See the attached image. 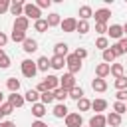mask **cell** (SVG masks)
I'll list each match as a JSON object with an SVG mask.
<instances>
[{"label":"cell","instance_id":"46","mask_svg":"<svg viewBox=\"0 0 127 127\" xmlns=\"http://www.w3.org/2000/svg\"><path fill=\"white\" fill-rule=\"evenodd\" d=\"M111 50H113L115 58H117V56H123V50H121V46H119V44H113V46H111Z\"/></svg>","mask_w":127,"mask_h":127},{"label":"cell","instance_id":"50","mask_svg":"<svg viewBox=\"0 0 127 127\" xmlns=\"http://www.w3.org/2000/svg\"><path fill=\"white\" fill-rule=\"evenodd\" d=\"M32 127H48V125H46L44 121H40V119H38V121H34V123H32Z\"/></svg>","mask_w":127,"mask_h":127},{"label":"cell","instance_id":"44","mask_svg":"<svg viewBox=\"0 0 127 127\" xmlns=\"http://www.w3.org/2000/svg\"><path fill=\"white\" fill-rule=\"evenodd\" d=\"M0 107H2V111H4V115H10V113H12V111H14V107H12V105H10V103H2V105H0Z\"/></svg>","mask_w":127,"mask_h":127},{"label":"cell","instance_id":"37","mask_svg":"<svg viewBox=\"0 0 127 127\" xmlns=\"http://www.w3.org/2000/svg\"><path fill=\"white\" fill-rule=\"evenodd\" d=\"M69 97H71V99H75V101H79V99L83 97V89L75 85V87H73V89L69 91Z\"/></svg>","mask_w":127,"mask_h":127},{"label":"cell","instance_id":"33","mask_svg":"<svg viewBox=\"0 0 127 127\" xmlns=\"http://www.w3.org/2000/svg\"><path fill=\"white\" fill-rule=\"evenodd\" d=\"M111 75H115V79L123 77V65L121 64H111Z\"/></svg>","mask_w":127,"mask_h":127},{"label":"cell","instance_id":"9","mask_svg":"<svg viewBox=\"0 0 127 127\" xmlns=\"http://www.w3.org/2000/svg\"><path fill=\"white\" fill-rule=\"evenodd\" d=\"M42 83L46 85L48 91H56V89L60 87V77H56V75H46V79H44Z\"/></svg>","mask_w":127,"mask_h":127},{"label":"cell","instance_id":"8","mask_svg":"<svg viewBox=\"0 0 127 127\" xmlns=\"http://www.w3.org/2000/svg\"><path fill=\"white\" fill-rule=\"evenodd\" d=\"M107 36L119 42V40L123 38V26H119V24H111V26L107 28Z\"/></svg>","mask_w":127,"mask_h":127},{"label":"cell","instance_id":"23","mask_svg":"<svg viewBox=\"0 0 127 127\" xmlns=\"http://www.w3.org/2000/svg\"><path fill=\"white\" fill-rule=\"evenodd\" d=\"M107 123H109L111 127H119V125H121V115L115 113V111H111V113L107 115Z\"/></svg>","mask_w":127,"mask_h":127},{"label":"cell","instance_id":"12","mask_svg":"<svg viewBox=\"0 0 127 127\" xmlns=\"http://www.w3.org/2000/svg\"><path fill=\"white\" fill-rule=\"evenodd\" d=\"M62 30L64 32H75L77 30V20L75 18H65V20H62Z\"/></svg>","mask_w":127,"mask_h":127},{"label":"cell","instance_id":"51","mask_svg":"<svg viewBox=\"0 0 127 127\" xmlns=\"http://www.w3.org/2000/svg\"><path fill=\"white\" fill-rule=\"evenodd\" d=\"M0 127H16L12 121H0Z\"/></svg>","mask_w":127,"mask_h":127},{"label":"cell","instance_id":"35","mask_svg":"<svg viewBox=\"0 0 127 127\" xmlns=\"http://www.w3.org/2000/svg\"><path fill=\"white\" fill-rule=\"evenodd\" d=\"M0 67L2 69H6V67H10V58L6 56V52L0 48Z\"/></svg>","mask_w":127,"mask_h":127},{"label":"cell","instance_id":"29","mask_svg":"<svg viewBox=\"0 0 127 127\" xmlns=\"http://www.w3.org/2000/svg\"><path fill=\"white\" fill-rule=\"evenodd\" d=\"M6 85H8V89H10V93H18V89H20V81H18L16 77H8V81H6Z\"/></svg>","mask_w":127,"mask_h":127},{"label":"cell","instance_id":"38","mask_svg":"<svg viewBox=\"0 0 127 127\" xmlns=\"http://www.w3.org/2000/svg\"><path fill=\"white\" fill-rule=\"evenodd\" d=\"M40 99H42L44 105L52 103V101H54V91H44V93H40Z\"/></svg>","mask_w":127,"mask_h":127},{"label":"cell","instance_id":"18","mask_svg":"<svg viewBox=\"0 0 127 127\" xmlns=\"http://www.w3.org/2000/svg\"><path fill=\"white\" fill-rule=\"evenodd\" d=\"M54 56L67 58V44H64V42H58V44L54 46Z\"/></svg>","mask_w":127,"mask_h":127},{"label":"cell","instance_id":"30","mask_svg":"<svg viewBox=\"0 0 127 127\" xmlns=\"http://www.w3.org/2000/svg\"><path fill=\"white\" fill-rule=\"evenodd\" d=\"M95 48H99V50H103V52H105V50L109 48V40H107L105 36H99V38L95 40Z\"/></svg>","mask_w":127,"mask_h":127},{"label":"cell","instance_id":"24","mask_svg":"<svg viewBox=\"0 0 127 127\" xmlns=\"http://www.w3.org/2000/svg\"><path fill=\"white\" fill-rule=\"evenodd\" d=\"M46 20H48V26H50V28H54V26H60V24H62V18H60V14H58V12H52Z\"/></svg>","mask_w":127,"mask_h":127},{"label":"cell","instance_id":"39","mask_svg":"<svg viewBox=\"0 0 127 127\" xmlns=\"http://www.w3.org/2000/svg\"><path fill=\"white\" fill-rule=\"evenodd\" d=\"M113 111L119 113V115H123V113H127V105H125L123 101H115V103H113Z\"/></svg>","mask_w":127,"mask_h":127},{"label":"cell","instance_id":"16","mask_svg":"<svg viewBox=\"0 0 127 127\" xmlns=\"http://www.w3.org/2000/svg\"><path fill=\"white\" fill-rule=\"evenodd\" d=\"M91 87H93V91L103 93V91L107 89V81H105V79H101V77H95V79L91 81Z\"/></svg>","mask_w":127,"mask_h":127},{"label":"cell","instance_id":"42","mask_svg":"<svg viewBox=\"0 0 127 127\" xmlns=\"http://www.w3.org/2000/svg\"><path fill=\"white\" fill-rule=\"evenodd\" d=\"M36 6H38L40 10H42V8H50V6H52V0H38Z\"/></svg>","mask_w":127,"mask_h":127},{"label":"cell","instance_id":"52","mask_svg":"<svg viewBox=\"0 0 127 127\" xmlns=\"http://www.w3.org/2000/svg\"><path fill=\"white\" fill-rule=\"evenodd\" d=\"M123 36L127 38V24H123Z\"/></svg>","mask_w":127,"mask_h":127},{"label":"cell","instance_id":"1","mask_svg":"<svg viewBox=\"0 0 127 127\" xmlns=\"http://www.w3.org/2000/svg\"><path fill=\"white\" fill-rule=\"evenodd\" d=\"M65 65H67V71H69L71 75H75V73L81 69V60H79L75 54H67V58H65Z\"/></svg>","mask_w":127,"mask_h":127},{"label":"cell","instance_id":"19","mask_svg":"<svg viewBox=\"0 0 127 127\" xmlns=\"http://www.w3.org/2000/svg\"><path fill=\"white\" fill-rule=\"evenodd\" d=\"M91 109H93L95 113H101V111L107 109V101H105V99H93V101H91Z\"/></svg>","mask_w":127,"mask_h":127},{"label":"cell","instance_id":"40","mask_svg":"<svg viewBox=\"0 0 127 127\" xmlns=\"http://www.w3.org/2000/svg\"><path fill=\"white\" fill-rule=\"evenodd\" d=\"M113 60H115V54H113V50H111V48H107V50L103 52V62L111 65V62H113Z\"/></svg>","mask_w":127,"mask_h":127},{"label":"cell","instance_id":"13","mask_svg":"<svg viewBox=\"0 0 127 127\" xmlns=\"http://www.w3.org/2000/svg\"><path fill=\"white\" fill-rule=\"evenodd\" d=\"M109 73H111V65H109V64H105V62H103V64H99V65L95 67V77L105 79Z\"/></svg>","mask_w":127,"mask_h":127},{"label":"cell","instance_id":"14","mask_svg":"<svg viewBox=\"0 0 127 127\" xmlns=\"http://www.w3.org/2000/svg\"><path fill=\"white\" fill-rule=\"evenodd\" d=\"M8 103H10L12 107H22V105L26 103V99H24V95H18V93H10V95H8Z\"/></svg>","mask_w":127,"mask_h":127},{"label":"cell","instance_id":"48","mask_svg":"<svg viewBox=\"0 0 127 127\" xmlns=\"http://www.w3.org/2000/svg\"><path fill=\"white\" fill-rule=\"evenodd\" d=\"M6 44H8V36H6L4 32H0V48L4 50V46H6Z\"/></svg>","mask_w":127,"mask_h":127},{"label":"cell","instance_id":"49","mask_svg":"<svg viewBox=\"0 0 127 127\" xmlns=\"http://www.w3.org/2000/svg\"><path fill=\"white\" fill-rule=\"evenodd\" d=\"M117 44L121 46V50H123V54H127V38H121V40H119Z\"/></svg>","mask_w":127,"mask_h":127},{"label":"cell","instance_id":"43","mask_svg":"<svg viewBox=\"0 0 127 127\" xmlns=\"http://www.w3.org/2000/svg\"><path fill=\"white\" fill-rule=\"evenodd\" d=\"M73 54H75V56H77L79 60H83V58H87V50H83V48H77V50H75Z\"/></svg>","mask_w":127,"mask_h":127},{"label":"cell","instance_id":"54","mask_svg":"<svg viewBox=\"0 0 127 127\" xmlns=\"http://www.w3.org/2000/svg\"><path fill=\"white\" fill-rule=\"evenodd\" d=\"M2 117H4V111H2V107H0V121H2Z\"/></svg>","mask_w":127,"mask_h":127},{"label":"cell","instance_id":"6","mask_svg":"<svg viewBox=\"0 0 127 127\" xmlns=\"http://www.w3.org/2000/svg\"><path fill=\"white\" fill-rule=\"evenodd\" d=\"M109 16H111V10H109V8H99V10H95V14H93L95 24H107Z\"/></svg>","mask_w":127,"mask_h":127},{"label":"cell","instance_id":"21","mask_svg":"<svg viewBox=\"0 0 127 127\" xmlns=\"http://www.w3.org/2000/svg\"><path fill=\"white\" fill-rule=\"evenodd\" d=\"M50 65H52L54 69H64V65H65V58H62V56H54V58L50 60Z\"/></svg>","mask_w":127,"mask_h":127},{"label":"cell","instance_id":"32","mask_svg":"<svg viewBox=\"0 0 127 127\" xmlns=\"http://www.w3.org/2000/svg\"><path fill=\"white\" fill-rule=\"evenodd\" d=\"M75 32L87 34V32H89V22H87V20H77V30H75Z\"/></svg>","mask_w":127,"mask_h":127},{"label":"cell","instance_id":"2","mask_svg":"<svg viewBox=\"0 0 127 127\" xmlns=\"http://www.w3.org/2000/svg\"><path fill=\"white\" fill-rule=\"evenodd\" d=\"M20 67H22V75L28 77V79H32V77L38 73V65H36V62H32V60H24V62L20 64Z\"/></svg>","mask_w":127,"mask_h":127},{"label":"cell","instance_id":"15","mask_svg":"<svg viewBox=\"0 0 127 127\" xmlns=\"http://www.w3.org/2000/svg\"><path fill=\"white\" fill-rule=\"evenodd\" d=\"M22 50H24L26 54H32V52H36V50H38V42H36V40H32V38H26V40H24V44H22Z\"/></svg>","mask_w":127,"mask_h":127},{"label":"cell","instance_id":"28","mask_svg":"<svg viewBox=\"0 0 127 127\" xmlns=\"http://www.w3.org/2000/svg\"><path fill=\"white\" fill-rule=\"evenodd\" d=\"M36 65H38V69H40V71H48V67H52V65H50V60H48L46 56H42V58H38V62H36Z\"/></svg>","mask_w":127,"mask_h":127},{"label":"cell","instance_id":"17","mask_svg":"<svg viewBox=\"0 0 127 127\" xmlns=\"http://www.w3.org/2000/svg\"><path fill=\"white\" fill-rule=\"evenodd\" d=\"M32 113H34V117H38V119H42V117L46 115V105H44L42 101H38V103H34V105H32Z\"/></svg>","mask_w":127,"mask_h":127},{"label":"cell","instance_id":"53","mask_svg":"<svg viewBox=\"0 0 127 127\" xmlns=\"http://www.w3.org/2000/svg\"><path fill=\"white\" fill-rule=\"evenodd\" d=\"M2 99H4V93H2V89H0V105H2Z\"/></svg>","mask_w":127,"mask_h":127},{"label":"cell","instance_id":"4","mask_svg":"<svg viewBox=\"0 0 127 127\" xmlns=\"http://www.w3.org/2000/svg\"><path fill=\"white\" fill-rule=\"evenodd\" d=\"M60 87L62 89H65V91H71L73 87H75V77L67 71V73H64L62 77H60Z\"/></svg>","mask_w":127,"mask_h":127},{"label":"cell","instance_id":"31","mask_svg":"<svg viewBox=\"0 0 127 127\" xmlns=\"http://www.w3.org/2000/svg\"><path fill=\"white\" fill-rule=\"evenodd\" d=\"M89 109H91V101L85 99V97H81L77 101V111H89Z\"/></svg>","mask_w":127,"mask_h":127},{"label":"cell","instance_id":"11","mask_svg":"<svg viewBox=\"0 0 127 127\" xmlns=\"http://www.w3.org/2000/svg\"><path fill=\"white\" fill-rule=\"evenodd\" d=\"M28 26H30V20H28L26 16H20V18H16V20H14V28H12V30L26 32V30H28Z\"/></svg>","mask_w":127,"mask_h":127},{"label":"cell","instance_id":"45","mask_svg":"<svg viewBox=\"0 0 127 127\" xmlns=\"http://www.w3.org/2000/svg\"><path fill=\"white\" fill-rule=\"evenodd\" d=\"M95 32L97 34H105L107 32V24H95Z\"/></svg>","mask_w":127,"mask_h":127},{"label":"cell","instance_id":"27","mask_svg":"<svg viewBox=\"0 0 127 127\" xmlns=\"http://www.w3.org/2000/svg\"><path fill=\"white\" fill-rule=\"evenodd\" d=\"M48 28H50V26H48V20H46V18H40V20L34 22V30H36V32H46Z\"/></svg>","mask_w":127,"mask_h":127},{"label":"cell","instance_id":"7","mask_svg":"<svg viewBox=\"0 0 127 127\" xmlns=\"http://www.w3.org/2000/svg\"><path fill=\"white\" fill-rule=\"evenodd\" d=\"M24 2L22 0H12L10 2V14L12 16H16V18H20V16H24Z\"/></svg>","mask_w":127,"mask_h":127},{"label":"cell","instance_id":"5","mask_svg":"<svg viewBox=\"0 0 127 127\" xmlns=\"http://www.w3.org/2000/svg\"><path fill=\"white\" fill-rule=\"evenodd\" d=\"M65 127H83V117H81V113H67V117H65Z\"/></svg>","mask_w":127,"mask_h":127},{"label":"cell","instance_id":"47","mask_svg":"<svg viewBox=\"0 0 127 127\" xmlns=\"http://www.w3.org/2000/svg\"><path fill=\"white\" fill-rule=\"evenodd\" d=\"M117 101H123V103L127 101V89L125 91H117Z\"/></svg>","mask_w":127,"mask_h":127},{"label":"cell","instance_id":"34","mask_svg":"<svg viewBox=\"0 0 127 127\" xmlns=\"http://www.w3.org/2000/svg\"><path fill=\"white\" fill-rule=\"evenodd\" d=\"M115 89H117V91H125V89H127V77H125V75L115 79Z\"/></svg>","mask_w":127,"mask_h":127},{"label":"cell","instance_id":"25","mask_svg":"<svg viewBox=\"0 0 127 127\" xmlns=\"http://www.w3.org/2000/svg\"><path fill=\"white\" fill-rule=\"evenodd\" d=\"M67 97H69V91H65V89H62V87H58V89L54 91V99H58L60 103H64Z\"/></svg>","mask_w":127,"mask_h":127},{"label":"cell","instance_id":"3","mask_svg":"<svg viewBox=\"0 0 127 127\" xmlns=\"http://www.w3.org/2000/svg\"><path fill=\"white\" fill-rule=\"evenodd\" d=\"M24 16L28 20H40L42 18V10L36 6V4H26L24 6Z\"/></svg>","mask_w":127,"mask_h":127},{"label":"cell","instance_id":"36","mask_svg":"<svg viewBox=\"0 0 127 127\" xmlns=\"http://www.w3.org/2000/svg\"><path fill=\"white\" fill-rule=\"evenodd\" d=\"M14 42H20V44H24V40H26V32H18V30H12V36H10Z\"/></svg>","mask_w":127,"mask_h":127},{"label":"cell","instance_id":"26","mask_svg":"<svg viewBox=\"0 0 127 127\" xmlns=\"http://www.w3.org/2000/svg\"><path fill=\"white\" fill-rule=\"evenodd\" d=\"M24 99H26V101H30V103L34 105V103H38V99H40V93H38L36 89H28V91H26V95H24Z\"/></svg>","mask_w":127,"mask_h":127},{"label":"cell","instance_id":"41","mask_svg":"<svg viewBox=\"0 0 127 127\" xmlns=\"http://www.w3.org/2000/svg\"><path fill=\"white\" fill-rule=\"evenodd\" d=\"M4 12H10V2L8 0H0V14Z\"/></svg>","mask_w":127,"mask_h":127},{"label":"cell","instance_id":"22","mask_svg":"<svg viewBox=\"0 0 127 127\" xmlns=\"http://www.w3.org/2000/svg\"><path fill=\"white\" fill-rule=\"evenodd\" d=\"M93 16V10H91V6H79V20H89Z\"/></svg>","mask_w":127,"mask_h":127},{"label":"cell","instance_id":"10","mask_svg":"<svg viewBox=\"0 0 127 127\" xmlns=\"http://www.w3.org/2000/svg\"><path fill=\"white\" fill-rule=\"evenodd\" d=\"M105 125H107V117L103 113H95L89 119V127H105Z\"/></svg>","mask_w":127,"mask_h":127},{"label":"cell","instance_id":"20","mask_svg":"<svg viewBox=\"0 0 127 127\" xmlns=\"http://www.w3.org/2000/svg\"><path fill=\"white\" fill-rule=\"evenodd\" d=\"M54 117H58V119H65L67 117V107H65V103H58L56 107H54Z\"/></svg>","mask_w":127,"mask_h":127}]
</instances>
